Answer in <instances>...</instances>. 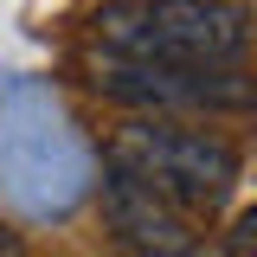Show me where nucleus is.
I'll return each mask as SVG.
<instances>
[{"label":"nucleus","mask_w":257,"mask_h":257,"mask_svg":"<svg viewBox=\"0 0 257 257\" xmlns=\"http://www.w3.org/2000/svg\"><path fill=\"white\" fill-rule=\"evenodd\" d=\"M109 167L142 180L174 212H219L231 199V187H238V174H244V155L219 128L128 116L122 128H109Z\"/></svg>","instance_id":"f03ea898"},{"label":"nucleus","mask_w":257,"mask_h":257,"mask_svg":"<svg viewBox=\"0 0 257 257\" xmlns=\"http://www.w3.org/2000/svg\"><path fill=\"white\" fill-rule=\"evenodd\" d=\"M96 90L148 122L174 116H244L251 109V77L244 71H174V64H128V58H96L90 64Z\"/></svg>","instance_id":"7ed1b4c3"},{"label":"nucleus","mask_w":257,"mask_h":257,"mask_svg":"<svg viewBox=\"0 0 257 257\" xmlns=\"http://www.w3.org/2000/svg\"><path fill=\"white\" fill-rule=\"evenodd\" d=\"M0 257H32V251H26V238H20L7 219H0Z\"/></svg>","instance_id":"423d86ee"},{"label":"nucleus","mask_w":257,"mask_h":257,"mask_svg":"<svg viewBox=\"0 0 257 257\" xmlns=\"http://www.w3.org/2000/svg\"><path fill=\"white\" fill-rule=\"evenodd\" d=\"M103 58L174 64V71H238L251 45V13L231 0H116L96 13Z\"/></svg>","instance_id":"f257e3e1"},{"label":"nucleus","mask_w":257,"mask_h":257,"mask_svg":"<svg viewBox=\"0 0 257 257\" xmlns=\"http://www.w3.org/2000/svg\"><path fill=\"white\" fill-rule=\"evenodd\" d=\"M251 231H257V212H238L231 238H225V257H251Z\"/></svg>","instance_id":"39448f33"},{"label":"nucleus","mask_w":257,"mask_h":257,"mask_svg":"<svg viewBox=\"0 0 257 257\" xmlns=\"http://www.w3.org/2000/svg\"><path fill=\"white\" fill-rule=\"evenodd\" d=\"M103 219L122 231L128 257H199V238L187 231V212L155 199L142 180H128L122 167L103 174Z\"/></svg>","instance_id":"20e7f679"}]
</instances>
